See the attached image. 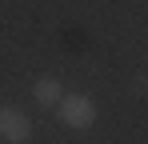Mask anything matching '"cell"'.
<instances>
[{"label":"cell","instance_id":"1","mask_svg":"<svg viewBox=\"0 0 148 144\" xmlns=\"http://www.w3.org/2000/svg\"><path fill=\"white\" fill-rule=\"evenodd\" d=\"M60 120L68 124V128H88L92 120H96V104L88 100V96H60Z\"/></svg>","mask_w":148,"mask_h":144},{"label":"cell","instance_id":"2","mask_svg":"<svg viewBox=\"0 0 148 144\" xmlns=\"http://www.w3.org/2000/svg\"><path fill=\"white\" fill-rule=\"evenodd\" d=\"M28 132H32V128H28V116H20L16 108H4V112H0V136L8 144H24Z\"/></svg>","mask_w":148,"mask_h":144},{"label":"cell","instance_id":"3","mask_svg":"<svg viewBox=\"0 0 148 144\" xmlns=\"http://www.w3.org/2000/svg\"><path fill=\"white\" fill-rule=\"evenodd\" d=\"M36 100L40 104H60V84L56 80H40L36 84Z\"/></svg>","mask_w":148,"mask_h":144}]
</instances>
